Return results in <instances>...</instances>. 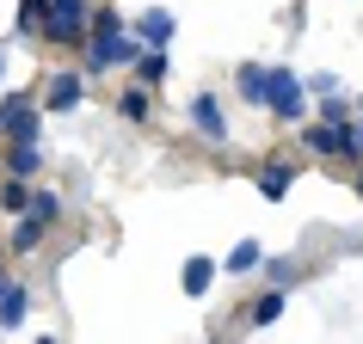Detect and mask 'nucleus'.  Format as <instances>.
<instances>
[{"label":"nucleus","mask_w":363,"mask_h":344,"mask_svg":"<svg viewBox=\"0 0 363 344\" xmlns=\"http://www.w3.org/2000/svg\"><path fill=\"white\" fill-rule=\"evenodd\" d=\"M135 38H123V19L117 6H99L93 25H86V68H117V62H135Z\"/></svg>","instance_id":"1"},{"label":"nucleus","mask_w":363,"mask_h":344,"mask_svg":"<svg viewBox=\"0 0 363 344\" xmlns=\"http://www.w3.org/2000/svg\"><path fill=\"white\" fill-rule=\"evenodd\" d=\"M86 25H93L86 0H50V31H43V38L74 50V43H86Z\"/></svg>","instance_id":"2"},{"label":"nucleus","mask_w":363,"mask_h":344,"mask_svg":"<svg viewBox=\"0 0 363 344\" xmlns=\"http://www.w3.org/2000/svg\"><path fill=\"white\" fill-rule=\"evenodd\" d=\"M0 135L6 142H38V105H31V93L0 98Z\"/></svg>","instance_id":"3"},{"label":"nucleus","mask_w":363,"mask_h":344,"mask_svg":"<svg viewBox=\"0 0 363 344\" xmlns=\"http://www.w3.org/2000/svg\"><path fill=\"white\" fill-rule=\"evenodd\" d=\"M265 105L284 117V123H296V117H302V105H308V80H296L289 68H271V93H265Z\"/></svg>","instance_id":"4"},{"label":"nucleus","mask_w":363,"mask_h":344,"mask_svg":"<svg viewBox=\"0 0 363 344\" xmlns=\"http://www.w3.org/2000/svg\"><path fill=\"white\" fill-rule=\"evenodd\" d=\"M302 142L314 154H320V160H339V154H357V135H351V117H345V123H314V130H302Z\"/></svg>","instance_id":"5"},{"label":"nucleus","mask_w":363,"mask_h":344,"mask_svg":"<svg viewBox=\"0 0 363 344\" xmlns=\"http://www.w3.org/2000/svg\"><path fill=\"white\" fill-rule=\"evenodd\" d=\"M135 38L148 43V50H167V43L179 38V19H172L167 6H148V13H142V19H135Z\"/></svg>","instance_id":"6"},{"label":"nucleus","mask_w":363,"mask_h":344,"mask_svg":"<svg viewBox=\"0 0 363 344\" xmlns=\"http://www.w3.org/2000/svg\"><path fill=\"white\" fill-rule=\"evenodd\" d=\"M191 123H197V135H203V142H228V117H222V105H216L210 93L191 98Z\"/></svg>","instance_id":"7"},{"label":"nucleus","mask_w":363,"mask_h":344,"mask_svg":"<svg viewBox=\"0 0 363 344\" xmlns=\"http://www.w3.org/2000/svg\"><path fill=\"white\" fill-rule=\"evenodd\" d=\"M80 98H86V80H80V74H56V80H50V93H43V105H50V111H74Z\"/></svg>","instance_id":"8"},{"label":"nucleus","mask_w":363,"mask_h":344,"mask_svg":"<svg viewBox=\"0 0 363 344\" xmlns=\"http://www.w3.org/2000/svg\"><path fill=\"white\" fill-rule=\"evenodd\" d=\"M289 185H296V166H284V160H265L259 166V197H271V203H284Z\"/></svg>","instance_id":"9"},{"label":"nucleus","mask_w":363,"mask_h":344,"mask_svg":"<svg viewBox=\"0 0 363 344\" xmlns=\"http://www.w3.org/2000/svg\"><path fill=\"white\" fill-rule=\"evenodd\" d=\"M25 307H31V289H25V283H6V295H0V326H6V332L25 326Z\"/></svg>","instance_id":"10"},{"label":"nucleus","mask_w":363,"mask_h":344,"mask_svg":"<svg viewBox=\"0 0 363 344\" xmlns=\"http://www.w3.org/2000/svg\"><path fill=\"white\" fill-rule=\"evenodd\" d=\"M240 98H252V105H265V93H271V68H259V62H247V68H240Z\"/></svg>","instance_id":"11"},{"label":"nucleus","mask_w":363,"mask_h":344,"mask_svg":"<svg viewBox=\"0 0 363 344\" xmlns=\"http://www.w3.org/2000/svg\"><path fill=\"white\" fill-rule=\"evenodd\" d=\"M43 234H50V222H38V215H19V228H13V252H38Z\"/></svg>","instance_id":"12"},{"label":"nucleus","mask_w":363,"mask_h":344,"mask_svg":"<svg viewBox=\"0 0 363 344\" xmlns=\"http://www.w3.org/2000/svg\"><path fill=\"white\" fill-rule=\"evenodd\" d=\"M247 320H252V326H277V320H284V289L271 283V295H259V302H252Z\"/></svg>","instance_id":"13"},{"label":"nucleus","mask_w":363,"mask_h":344,"mask_svg":"<svg viewBox=\"0 0 363 344\" xmlns=\"http://www.w3.org/2000/svg\"><path fill=\"white\" fill-rule=\"evenodd\" d=\"M130 68H135V80H142V86H160V80H167V56H160V50H142Z\"/></svg>","instance_id":"14"},{"label":"nucleus","mask_w":363,"mask_h":344,"mask_svg":"<svg viewBox=\"0 0 363 344\" xmlns=\"http://www.w3.org/2000/svg\"><path fill=\"white\" fill-rule=\"evenodd\" d=\"M210 283H216L210 258H185V295H210Z\"/></svg>","instance_id":"15"},{"label":"nucleus","mask_w":363,"mask_h":344,"mask_svg":"<svg viewBox=\"0 0 363 344\" xmlns=\"http://www.w3.org/2000/svg\"><path fill=\"white\" fill-rule=\"evenodd\" d=\"M0 210H13V215H25V210H31V185H25L19 172H13V178L0 185Z\"/></svg>","instance_id":"16"},{"label":"nucleus","mask_w":363,"mask_h":344,"mask_svg":"<svg viewBox=\"0 0 363 344\" xmlns=\"http://www.w3.org/2000/svg\"><path fill=\"white\" fill-rule=\"evenodd\" d=\"M19 31H50V0H19Z\"/></svg>","instance_id":"17"},{"label":"nucleus","mask_w":363,"mask_h":344,"mask_svg":"<svg viewBox=\"0 0 363 344\" xmlns=\"http://www.w3.org/2000/svg\"><path fill=\"white\" fill-rule=\"evenodd\" d=\"M6 172L31 178V172H38V142H13V154H6Z\"/></svg>","instance_id":"18"},{"label":"nucleus","mask_w":363,"mask_h":344,"mask_svg":"<svg viewBox=\"0 0 363 344\" xmlns=\"http://www.w3.org/2000/svg\"><path fill=\"white\" fill-rule=\"evenodd\" d=\"M252 265H265V252L252 246V240H240V246L228 252V270H252Z\"/></svg>","instance_id":"19"},{"label":"nucleus","mask_w":363,"mask_h":344,"mask_svg":"<svg viewBox=\"0 0 363 344\" xmlns=\"http://www.w3.org/2000/svg\"><path fill=\"white\" fill-rule=\"evenodd\" d=\"M265 283L289 289V283H296V258H265Z\"/></svg>","instance_id":"20"},{"label":"nucleus","mask_w":363,"mask_h":344,"mask_svg":"<svg viewBox=\"0 0 363 344\" xmlns=\"http://www.w3.org/2000/svg\"><path fill=\"white\" fill-rule=\"evenodd\" d=\"M25 215H38V222H56V215H62L56 191H31V210H25Z\"/></svg>","instance_id":"21"},{"label":"nucleus","mask_w":363,"mask_h":344,"mask_svg":"<svg viewBox=\"0 0 363 344\" xmlns=\"http://www.w3.org/2000/svg\"><path fill=\"white\" fill-rule=\"evenodd\" d=\"M117 111L130 117V123H142V117H148V93H142V86H135V93H123V98H117Z\"/></svg>","instance_id":"22"},{"label":"nucleus","mask_w":363,"mask_h":344,"mask_svg":"<svg viewBox=\"0 0 363 344\" xmlns=\"http://www.w3.org/2000/svg\"><path fill=\"white\" fill-rule=\"evenodd\" d=\"M320 117H326V123H345V117H351V105H345L339 93H320Z\"/></svg>","instance_id":"23"},{"label":"nucleus","mask_w":363,"mask_h":344,"mask_svg":"<svg viewBox=\"0 0 363 344\" xmlns=\"http://www.w3.org/2000/svg\"><path fill=\"white\" fill-rule=\"evenodd\" d=\"M6 283H13V277H6V270H0V295H6Z\"/></svg>","instance_id":"24"},{"label":"nucleus","mask_w":363,"mask_h":344,"mask_svg":"<svg viewBox=\"0 0 363 344\" xmlns=\"http://www.w3.org/2000/svg\"><path fill=\"white\" fill-rule=\"evenodd\" d=\"M0 74H6V50H0Z\"/></svg>","instance_id":"25"},{"label":"nucleus","mask_w":363,"mask_h":344,"mask_svg":"<svg viewBox=\"0 0 363 344\" xmlns=\"http://www.w3.org/2000/svg\"><path fill=\"white\" fill-rule=\"evenodd\" d=\"M357 197H363V178H357Z\"/></svg>","instance_id":"26"}]
</instances>
